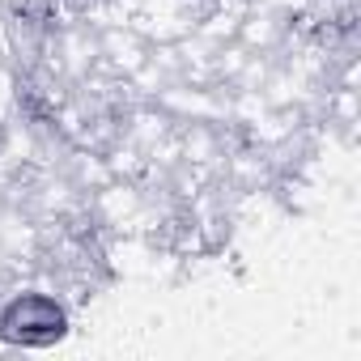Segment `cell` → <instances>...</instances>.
<instances>
[{
	"label": "cell",
	"mask_w": 361,
	"mask_h": 361,
	"mask_svg": "<svg viewBox=\"0 0 361 361\" xmlns=\"http://www.w3.org/2000/svg\"><path fill=\"white\" fill-rule=\"evenodd\" d=\"M73 331V310L43 285H22L0 298V336L13 348H51Z\"/></svg>",
	"instance_id": "1"
}]
</instances>
